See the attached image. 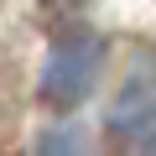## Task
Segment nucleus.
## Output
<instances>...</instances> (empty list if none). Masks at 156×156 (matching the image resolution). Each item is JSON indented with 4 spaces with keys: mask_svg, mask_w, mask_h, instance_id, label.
Returning a JSON list of instances; mask_svg holds the SVG:
<instances>
[{
    "mask_svg": "<svg viewBox=\"0 0 156 156\" xmlns=\"http://www.w3.org/2000/svg\"><path fill=\"white\" fill-rule=\"evenodd\" d=\"M104 73V37L94 26H62L47 42L42 73H37V99L47 109H78Z\"/></svg>",
    "mask_w": 156,
    "mask_h": 156,
    "instance_id": "f257e3e1",
    "label": "nucleus"
},
{
    "mask_svg": "<svg viewBox=\"0 0 156 156\" xmlns=\"http://www.w3.org/2000/svg\"><path fill=\"white\" fill-rule=\"evenodd\" d=\"M156 120V52H135V62L125 68L115 104H109V130L115 135H135Z\"/></svg>",
    "mask_w": 156,
    "mask_h": 156,
    "instance_id": "f03ea898",
    "label": "nucleus"
},
{
    "mask_svg": "<svg viewBox=\"0 0 156 156\" xmlns=\"http://www.w3.org/2000/svg\"><path fill=\"white\" fill-rule=\"evenodd\" d=\"M31 156H94V151H89L83 125H52V130H42V135H37Z\"/></svg>",
    "mask_w": 156,
    "mask_h": 156,
    "instance_id": "7ed1b4c3",
    "label": "nucleus"
},
{
    "mask_svg": "<svg viewBox=\"0 0 156 156\" xmlns=\"http://www.w3.org/2000/svg\"><path fill=\"white\" fill-rule=\"evenodd\" d=\"M135 156H156V130H151V135L140 140V151H135Z\"/></svg>",
    "mask_w": 156,
    "mask_h": 156,
    "instance_id": "20e7f679",
    "label": "nucleus"
}]
</instances>
